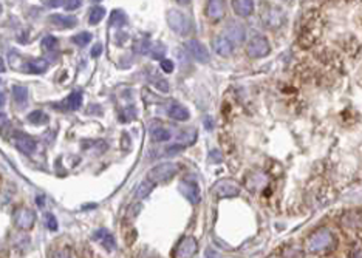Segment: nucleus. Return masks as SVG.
I'll return each instance as SVG.
<instances>
[{
  "instance_id": "obj_1",
  "label": "nucleus",
  "mask_w": 362,
  "mask_h": 258,
  "mask_svg": "<svg viewBox=\"0 0 362 258\" xmlns=\"http://www.w3.org/2000/svg\"><path fill=\"white\" fill-rule=\"evenodd\" d=\"M336 244L337 241H336V236L333 235V232L322 228V229L316 230L313 235L308 236L306 249L311 254H324V252L333 251Z\"/></svg>"
},
{
  "instance_id": "obj_2",
  "label": "nucleus",
  "mask_w": 362,
  "mask_h": 258,
  "mask_svg": "<svg viewBox=\"0 0 362 258\" xmlns=\"http://www.w3.org/2000/svg\"><path fill=\"white\" fill-rule=\"evenodd\" d=\"M167 25L174 33L180 36H189L194 31L192 20H190L184 13H181L180 9H169L166 14Z\"/></svg>"
},
{
  "instance_id": "obj_3",
  "label": "nucleus",
  "mask_w": 362,
  "mask_h": 258,
  "mask_svg": "<svg viewBox=\"0 0 362 258\" xmlns=\"http://www.w3.org/2000/svg\"><path fill=\"white\" fill-rule=\"evenodd\" d=\"M178 172V166L174 163H163L153 167L152 170H149L147 173V181L158 184V182H167L169 179H172Z\"/></svg>"
},
{
  "instance_id": "obj_4",
  "label": "nucleus",
  "mask_w": 362,
  "mask_h": 258,
  "mask_svg": "<svg viewBox=\"0 0 362 258\" xmlns=\"http://www.w3.org/2000/svg\"><path fill=\"white\" fill-rule=\"evenodd\" d=\"M13 221L16 224V228L22 230H30L36 223V213L30 207H19L13 213Z\"/></svg>"
},
{
  "instance_id": "obj_5",
  "label": "nucleus",
  "mask_w": 362,
  "mask_h": 258,
  "mask_svg": "<svg viewBox=\"0 0 362 258\" xmlns=\"http://www.w3.org/2000/svg\"><path fill=\"white\" fill-rule=\"evenodd\" d=\"M271 51L270 42L266 40L263 36H255L249 40L248 44V56L252 59H260L268 56Z\"/></svg>"
},
{
  "instance_id": "obj_6",
  "label": "nucleus",
  "mask_w": 362,
  "mask_h": 258,
  "mask_svg": "<svg viewBox=\"0 0 362 258\" xmlns=\"http://www.w3.org/2000/svg\"><path fill=\"white\" fill-rule=\"evenodd\" d=\"M136 47H140V48H136V51H140L141 55H147L156 60H163L164 53H166V47L163 44H159V42L141 40Z\"/></svg>"
},
{
  "instance_id": "obj_7",
  "label": "nucleus",
  "mask_w": 362,
  "mask_h": 258,
  "mask_svg": "<svg viewBox=\"0 0 362 258\" xmlns=\"http://www.w3.org/2000/svg\"><path fill=\"white\" fill-rule=\"evenodd\" d=\"M198 251V243L194 236H183L180 240L177 251H175V258H192Z\"/></svg>"
},
{
  "instance_id": "obj_8",
  "label": "nucleus",
  "mask_w": 362,
  "mask_h": 258,
  "mask_svg": "<svg viewBox=\"0 0 362 258\" xmlns=\"http://www.w3.org/2000/svg\"><path fill=\"white\" fill-rule=\"evenodd\" d=\"M212 192H214L218 198H234V197H239L240 187L232 179H221L214 186Z\"/></svg>"
},
{
  "instance_id": "obj_9",
  "label": "nucleus",
  "mask_w": 362,
  "mask_h": 258,
  "mask_svg": "<svg viewBox=\"0 0 362 258\" xmlns=\"http://www.w3.org/2000/svg\"><path fill=\"white\" fill-rule=\"evenodd\" d=\"M178 190L190 204H198L201 201V192L198 184L194 181H181L178 184Z\"/></svg>"
},
{
  "instance_id": "obj_10",
  "label": "nucleus",
  "mask_w": 362,
  "mask_h": 258,
  "mask_svg": "<svg viewBox=\"0 0 362 258\" xmlns=\"http://www.w3.org/2000/svg\"><path fill=\"white\" fill-rule=\"evenodd\" d=\"M13 144L16 145L17 150H20L25 155H33L36 150V141L31 136L22 133V132H16L13 135Z\"/></svg>"
},
{
  "instance_id": "obj_11",
  "label": "nucleus",
  "mask_w": 362,
  "mask_h": 258,
  "mask_svg": "<svg viewBox=\"0 0 362 258\" xmlns=\"http://www.w3.org/2000/svg\"><path fill=\"white\" fill-rule=\"evenodd\" d=\"M186 50H187L189 55L192 56L197 62L206 63L211 59V55H209L208 48L203 44H201V42H198V40H189L187 44H186Z\"/></svg>"
},
{
  "instance_id": "obj_12",
  "label": "nucleus",
  "mask_w": 362,
  "mask_h": 258,
  "mask_svg": "<svg viewBox=\"0 0 362 258\" xmlns=\"http://www.w3.org/2000/svg\"><path fill=\"white\" fill-rule=\"evenodd\" d=\"M50 25L59 29H70L78 25V19L74 16H63V14H51L48 17Z\"/></svg>"
},
{
  "instance_id": "obj_13",
  "label": "nucleus",
  "mask_w": 362,
  "mask_h": 258,
  "mask_svg": "<svg viewBox=\"0 0 362 258\" xmlns=\"http://www.w3.org/2000/svg\"><path fill=\"white\" fill-rule=\"evenodd\" d=\"M93 240L98 241L99 244H102V247L105 251L109 252H113L116 249V241H115V236L112 232H109L107 229H98L96 232L93 233Z\"/></svg>"
},
{
  "instance_id": "obj_14",
  "label": "nucleus",
  "mask_w": 362,
  "mask_h": 258,
  "mask_svg": "<svg viewBox=\"0 0 362 258\" xmlns=\"http://www.w3.org/2000/svg\"><path fill=\"white\" fill-rule=\"evenodd\" d=\"M212 48L217 53V55L226 57L231 56L234 51V44L226 37V36H217L215 39H212Z\"/></svg>"
},
{
  "instance_id": "obj_15",
  "label": "nucleus",
  "mask_w": 362,
  "mask_h": 258,
  "mask_svg": "<svg viewBox=\"0 0 362 258\" xmlns=\"http://www.w3.org/2000/svg\"><path fill=\"white\" fill-rule=\"evenodd\" d=\"M81 105H82V93L73 91L71 94H68V98L65 101H62L60 104H56L55 107L60 112H74V110H78Z\"/></svg>"
},
{
  "instance_id": "obj_16",
  "label": "nucleus",
  "mask_w": 362,
  "mask_h": 258,
  "mask_svg": "<svg viewBox=\"0 0 362 258\" xmlns=\"http://www.w3.org/2000/svg\"><path fill=\"white\" fill-rule=\"evenodd\" d=\"M244 36H246V31H244V28H243L241 24L231 22V24L226 27V37H228L231 42H236V44H241V42L244 40Z\"/></svg>"
},
{
  "instance_id": "obj_17",
  "label": "nucleus",
  "mask_w": 362,
  "mask_h": 258,
  "mask_svg": "<svg viewBox=\"0 0 362 258\" xmlns=\"http://www.w3.org/2000/svg\"><path fill=\"white\" fill-rule=\"evenodd\" d=\"M225 9H226L225 2H220V0H211V2H208V5H206V14L212 20H218L225 16Z\"/></svg>"
},
{
  "instance_id": "obj_18",
  "label": "nucleus",
  "mask_w": 362,
  "mask_h": 258,
  "mask_svg": "<svg viewBox=\"0 0 362 258\" xmlns=\"http://www.w3.org/2000/svg\"><path fill=\"white\" fill-rule=\"evenodd\" d=\"M231 5L234 8V13L240 17H248L254 11V3L251 0H236Z\"/></svg>"
},
{
  "instance_id": "obj_19",
  "label": "nucleus",
  "mask_w": 362,
  "mask_h": 258,
  "mask_svg": "<svg viewBox=\"0 0 362 258\" xmlns=\"http://www.w3.org/2000/svg\"><path fill=\"white\" fill-rule=\"evenodd\" d=\"M170 138H172V135H170V132L167 130V128H164L163 125L155 122L151 127V139L153 143H164V141H169Z\"/></svg>"
},
{
  "instance_id": "obj_20",
  "label": "nucleus",
  "mask_w": 362,
  "mask_h": 258,
  "mask_svg": "<svg viewBox=\"0 0 362 258\" xmlns=\"http://www.w3.org/2000/svg\"><path fill=\"white\" fill-rule=\"evenodd\" d=\"M167 115L175 121H187L189 119V112L186 107L181 104H170L167 109Z\"/></svg>"
},
{
  "instance_id": "obj_21",
  "label": "nucleus",
  "mask_w": 362,
  "mask_h": 258,
  "mask_svg": "<svg viewBox=\"0 0 362 258\" xmlns=\"http://www.w3.org/2000/svg\"><path fill=\"white\" fill-rule=\"evenodd\" d=\"M48 70V62L45 59H31L25 63V71L31 74H42Z\"/></svg>"
},
{
  "instance_id": "obj_22",
  "label": "nucleus",
  "mask_w": 362,
  "mask_h": 258,
  "mask_svg": "<svg viewBox=\"0 0 362 258\" xmlns=\"http://www.w3.org/2000/svg\"><path fill=\"white\" fill-rule=\"evenodd\" d=\"M27 121L33 125H44L50 121V117L44 110H34L27 116Z\"/></svg>"
},
{
  "instance_id": "obj_23",
  "label": "nucleus",
  "mask_w": 362,
  "mask_h": 258,
  "mask_svg": "<svg viewBox=\"0 0 362 258\" xmlns=\"http://www.w3.org/2000/svg\"><path fill=\"white\" fill-rule=\"evenodd\" d=\"M28 88L25 87V85H14L13 87V98H14V102L24 105L27 101H28Z\"/></svg>"
},
{
  "instance_id": "obj_24",
  "label": "nucleus",
  "mask_w": 362,
  "mask_h": 258,
  "mask_svg": "<svg viewBox=\"0 0 362 258\" xmlns=\"http://www.w3.org/2000/svg\"><path fill=\"white\" fill-rule=\"evenodd\" d=\"M127 24V16L125 13L122 11V9H115V11L112 13L110 16V27H124Z\"/></svg>"
},
{
  "instance_id": "obj_25",
  "label": "nucleus",
  "mask_w": 362,
  "mask_h": 258,
  "mask_svg": "<svg viewBox=\"0 0 362 258\" xmlns=\"http://www.w3.org/2000/svg\"><path fill=\"white\" fill-rule=\"evenodd\" d=\"M105 16V9L104 6H93L90 9V16H89V24L90 25H98L102 17Z\"/></svg>"
},
{
  "instance_id": "obj_26",
  "label": "nucleus",
  "mask_w": 362,
  "mask_h": 258,
  "mask_svg": "<svg viewBox=\"0 0 362 258\" xmlns=\"http://www.w3.org/2000/svg\"><path fill=\"white\" fill-rule=\"evenodd\" d=\"M266 16H271V17H265V22L268 27H275V25H280L282 22V13L279 11V9H270L268 13H266Z\"/></svg>"
},
{
  "instance_id": "obj_27",
  "label": "nucleus",
  "mask_w": 362,
  "mask_h": 258,
  "mask_svg": "<svg viewBox=\"0 0 362 258\" xmlns=\"http://www.w3.org/2000/svg\"><path fill=\"white\" fill-rule=\"evenodd\" d=\"M152 189H153V182H151V181H143L141 184L138 186V189L135 192V197L138 200H143V198H146L149 193L152 192Z\"/></svg>"
},
{
  "instance_id": "obj_28",
  "label": "nucleus",
  "mask_w": 362,
  "mask_h": 258,
  "mask_svg": "<svg viewBox=\"0 0 362 258\" xmlns=\"http://www.w3.org/2000/svg\"><path fill=\"white\" fill-rule=\"evenodd\" d=\"M71 40H73V44H76L78 47H85V45H89L90 44V40H91V34L90 33H79V34H76V36H73L71 37Z\"/></svg>"
},
{
  "instance_id": "obj_29",
  "label": "nucleus",
  "mask_w": 362,
  "mask_h": 258,
  "mask_svg": "<svg viewBox=\"0 0 362 258\" xmlns=\"http://www.w3.org/2000/svg\"><path fill=\"white\" fill-rule=\"evenodd\" d=\"M40 45L47 51H55L58 48V39L55 36H45L40 40Z\"/></svg>"
},
{
  "instance_id": "obj_30",
  "label": "nucleus",
  "mask_w": 362,
  "mask_h": 258,
  "mask_svg": "<svg viewBox=\"0 0 362 258\" xmlns=\"http://www.w3.org/2000/svg\"><path fill=\"white\" fill-rule=\"evenodd\" d=\"M303 254L302 251L299 249V247H286V249L283 251V258H302Z\"/></svg>"
},
{
  "instance_id": "obj_31",
  "label": "nucleus",
  "mask_w": 362,
  "mask_h": 258,
  "mask_svg": "<svg viewBox=\"0 0 362 258\" xmlns=\"http://www.w3.org/2000/svg\"><path fill=\"white\" fill-rule=\"evenodd\" d=\"M174 68H175V65H174V62L170 60V59H163L161 60V70L164 73H172Z\"/></svg>"
},
{
  "instance_id": "obj_32",
  "label": "nucleus",
  "mask_w": 362,
  "mask_h": 258,
  "mask_svg": "<svg viewBox=\"0 0 362 258\" xmlns=\"http://www.w3.org/2000/svg\"><path fill=\"white\" fill-rule=\"evenodd\" d=\"M47 226H48L50 230H58V221H56V218L53 217L51 213L47 215Z\"/></svg>"
},
{
  "instance_id": "obj_33",
  "label": "nucleus",
  "mask_w": 362,
  "mask_h": 258,
  "mask_svg": "<svg viewBox=\"0 0 362 258\" xmlns=\"http://www.w3.org/2000/svg\"><path fill=\"white\" fill-rule=\"evenodd\" d=\"M153 84H155V87L159 88L161 91H164V93L169 91V85H167L166 81H163V79H153Z\"/></svg>"
},
{
  "instance_id": "obj_34",
  "label": "nucleus",
  "mask_w": 362,
  "mask_h": 258,
  "mask_svg": "<svg viewBox=\"0 0 362 258\" xmlns=\"http://www.w3.org/2000/svg\"><path fill=\"white\" fill-rule=\"evenodd\" d=\"M79 6H81V2H71V0L63 3V8H65L67 11H74V9H78Z\"/></svg>"
},
{
  "instance_id": "obj_35",
  "label": "nucleus",
  "mask_w": 362,
  "mask_h": 258,
  "mask_svg": "<svg viewBox=\"0 0 362 258\" xmlns=\"http://www.w3.org/2000/svg\"><path fill=\"white\" fill-rule=\"evenodd\" d=\"M53 258H70V251L68 249H59V251H56V254Z\"/></svg>"
},
{
  "instance_id": "obj_36",
  "label": "nucleus",
  "mask_w": 362,
  "mask_h": 258,
  "mask_svg": "<svg viewBox=\"0 0 362 258\" xmlns=\"http://www.w3.org/2000/svg\"><path fill=\"white\" fill-rule=\"evenodd\" d=\"M102 53V45L101 44H98V45H94V48L91 50V56L93 57H98L99 55Z\"/></svg>"
},
{
  "instance_id": "obj_37",
  "label": "nucleus",
  "mask_w": 362,
  "mask_h": 258,
  "mask_svg": "<svg viewBox=\"0 0 362 258\" xmlns=\"http://www.w3.org/2000/svg\"><path fill=\"white\" fill-rule=\"evenodd\" d=\"M63 3H65V2H47L45 5H48L51 8H58V6H63Z\"/></svg>"
},
{
  "instance_id": "obj_38",
  "label": "nucleus",
  "mask_w": 362,
  "mask_h": 258,
  "mask_svg": "<svg viewBox=\"0 0 362 258\" xmlns=\"http://www.w3.org/2000/svg\"><path fill=\"white\" fill-rule=\"evenodd\" d=\"M353 258H362V251H359V252H356Z\"/></svg>"
}]
</instances>
